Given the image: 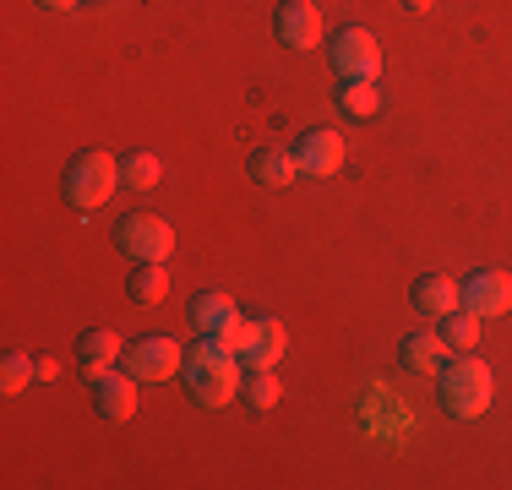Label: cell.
I'll use <instances>...</instances> for the list:
<instances>
[{
    "mask_svg": "<svg viewBox=\"0 0 512 490\" xmlns=\"http://www.w3.org/2000/svg\"><path fill=\"white\" fill-rule=\"evenodd\" d=\"M120 365H126L137 382H169V376L186 365V349H180L169 333H148L137 343H126V354H120Z\"/></svg>",
    "mask_w": 512,
    "mask_h": 490,
    "instance_id": "5",
    "label": "cell"
},
{
    "mask_svg": "<svg viewBox=\"0 0 512 490\" xmlns=\"http://www.w3.org/2000/svg\"><path fill=\"white\" fill-rule=\"evenodd\" d=\"M164 294H169V267L164 262H137V273H131V300L158 305Z\"/></svg>",
    "mask_w": 512,
    "mask_h": 490,
    "instance_id": "18",
    "label": "cell"
},
{
    "mask_svg": "<svg viewBox=\"0 0 512 490\" xmlns=\"http://www.w3.org/2000/svg\"><path fill=\"white\" fill-rule=\"evenodd\" d=\"M77 354H82V371H88V382H99L109 365H120L126 343H120V333H109V327H93V333L77 338Z\"/></svg>",
    "mask_w": 512,
    "mask_h": 490,
    "instance_id": "14",
    "label": "cell"
},
{
    "mask_svg": "<svg viewBox=\"0 0 512 490\" xmlns=\"http://www.w3.org/2000/svg\"><path fill=\"white\" fill-rule=\"evenodd\" d=\"M436 333L447 338V349H474V343H480V316L469 311V305H458L453 316H442V327H436Z\"/></svg>",
    "mask_w": 512,
    "mask_h": 490,
    "instance_id": "20",
    "label": "cell"
},
{
    "mask_svg": "<svg viewBox=\"0 0 512 490\" xmlns=\"http://www.w3.org/2000/svg\"><path fill=\"white\" fill-rule=\"evenodd\" d=\"M409 300H414V311H420V316H431V322H442V316H453L458 305H463V284H453L447 273L414 278Z\"/></svg>",
    "mask_w": 512,
    "mask_h": 490,
    "instance_id": "11",
    "label": "cell"
},
{
    "mask_svg": "<svg viewBox=\"0 0 512 490\" xmlns=\"http://www.w3.org/2000/svg\"><path fill=\"white\" fill-rule=\"evenodd\" d=\"M158 175H164L158 153H126L120 158V186H131V191H153Z\"/></svg>",
    "mask_w": 512,
    "mask_h": 490,
    "instance_id": "19",
    "label": "cell"
},
{
    "mask_svg": "<svg viewBox=\"0 0 512 490\" xmlns=\"http://www.w3.org/2000/svg\"><path fill=\"white\" fill-rule=\"evenodd\" d=\"M246 169H251V180H256V186H267V191H284V186H295V175H300V158L289 153V147H256Z\"/></svg>",
    "mask_w": 512,
    "mask_h": 490,
    "instance_id": "12",
    "label": "cell"
},
{
    "mask_svg": "<svg viewBox=\"0 0 512 490\" xmlns=\"http://www.w3.org/2000/svg\"><path fill=\"white\" fill-rule=\"evenodd\" d=\"M39 6H44V11H77L82 0H39Z\"/></svg>",
    "mask_w": 512,
    "mask_h": 490,
    "instance_id": "24",
    "label": "cell"
},
{
    "mask_svg": "<svg viewBox=\"0 0 512 490\" xmlns=\"http://www.w3.org/2000/svg\"><path fill=\"white\" fill-rule=\"evenodd\" d=\"M404 6H409V11H425V6H431V0H404Z\"/></svg>",
    "mask_w": 512,
    "mask_h": 490,
    "instance_id": "25",
    "label": "cell"
},
{
    "mask_svg": "<svg viewBox=\"0 0 512 490\" xmlns=\"http://www.w3.org/2000/svg\"><path fill=\"white\" fill-rule=\"evenodd\" d=\"M180 376H186V392H191V403H197V409H224L229 398H240L246 360H240V354L229 349L218 333H202L197 349H186Z\"/></svg>",
    "mask_w": 512,
    "mask_h": 490,
    "instance_id": "1",
    "label": "cell"
},
{
    "mask_svg": "<svg viewBox=\"0 0 512 490\" xmlns=\"http://www.w3.org/2000/svg\"><path fill=\"white\" fill-rule=\"evenodd\" d=\"M278 376L273 371H246V382H240V403H246V409H256V414H267L278 403Z\"/></svg>",
    "mask_w": 512,
    "mask_h": 490,
    "instance_id": "21",
    "label": "cell"
},
{
    "mask_svg": "<svg viewBox=\"0 0 512 490\" xmlns=\"http://www.w3.org/2000/svg\"><path fill=\"white\" fill-rule=\"evenodd\" d=\"M463 305H469L474 316H502L512 311V278L496 273V267H480V273H469V284H463Z\"/></svg>",
    "mask_w": 512,
    "mask_h": 490,
    "instance_id": "9",
    "label": "cell"
},
{
    "mask_svg": "<svg viewBox=\"0 0 512 490\" xmlns=\"http://www.w3.org/2000/svg\"><path fill=\"white\" fill-rule=\"evenodd\" d=\"M404 371H414V376H425V371H442V360H447V338L442 333H409L404 338Z\"/></svg>",
    "mask_w": 512,
    "mask_h": 490,
    "instance_id": "16",
    "label": "cell"
},
{
    "mask_svg": "<svg viewBox=\"0 0 512 490\" xmlns=\"http://www.w3.org/2000/svg\"><path fill=\"white\" fill-rule=\"evenodd\" d=\"M273 33H278L284 49L306 55V49L322 44V11H316L311 0H284V6L273 11Z\"/></svg>",
    "mask_w": 512,
    "mask_h": 490,
    "instance_id": "7",
    "label": "cell"
},
{
    "mask_svg": "<svg viewBox=\"0 0 512 490\" xmlns=\"http://www.w3.org/2000/svg\"><path fill=\"white\" fill-rule=\"evenodd\" d=\"M295 158H300V175L327 180V175H338V169H344L349 147H344L338 131H306V137L295 142Z\"/></svg>",
    "mask_w": 512,
    "mask_h": 490,
    "instance_id": "8",
    "label": "cell"
},
{
    "mask_svg": "<svg viewBox=\"0 0 512 490\" xmlns=\"http://www.w3.org/2000/svg\"><path fill=\"white\" fill-rule=\"evenodd\" d=\"M284 349H289L284 322H278V316H256V343L246 349V371H273V365L284 360Z\"/></svg>",
    "mask_w": 512,
    "mask_h": 490,
    "instance_id": "15",
    "label": "cell"
},
{
    "mask_svg": "<svg viewBox=\"0 0 512 490\" xmlns=\"http://www.w3.org/2000/svg\"><path fill=\"white\" fill-rule=\"evenodd\" d=\"M186 311H191V322H197V333H218V338L240 322V305L229 300V294H218V289H202Z\"/></svg>",
    "mask_w": 512,
    "mask_h": 490,
    "instance_id": "13",
    "label": "cell"
},
{
    "mask_svg": "<svg viewBox=\"0 0 512 490\" xmlns=\"http://www.w3.org/2000/svg\"><path fill=\"white\" fill-rule=\"evenodd\" d=\"M115 245L131 262H169V256H175V229L158 213H126L115 224Z\"/></svg>",
    "mask_w": 512,
    "mask_h": 490,
    "instance_id": "4",
    "label": "cell"
},
{
    "mask_svg": "<svg viewBox=\"0 0 512 490\" xmlns=\"http://www.w3.org/2000/svg\"><path fill=\"white\" fill-rule=\"evenodd\" d=\"M120 186V164L99 147H88V153H77L66 164V202L77 207V213H93V207H104L109 196Z\"/></svg>",
    "mask_w": 512,
    "mask_h": 490,
    "instance_id": "3",
    "label": "cell"
},
{
    "mask_svg": "<svg viewBox=\"0 0 512 490\" xmlns=\"http://www.w3.org/2000/svg\"><path fill=\"white\" fill-rule=\"evenodd\" d=\"M33 371H39V382H55V376H60V365L50 360V354H39V360H33Z\"/></svg>",
    "mask_w": 512,
    "mask_h": 490,
    "instance_id": "23",
    "label": "cell"
},
{
    "mask_svg": "<svg viewBox=\"0 0 512 490\" xmlns=\"http://www.w3.org/2000/svg\"><path fill=\"white\" fill-rule=\"evenodd\" d=\"M33 360L28 354H6V360H0V392H6V398H17V392H28V382H33Z\"/></svg>",
    "mask_w": 512,
    "mask_h": 490,
    "instance_id": "22",
    "label": "cell"
},
{
    "mask_svg": "<svg viewBox=\"0 0 512 490\" xmlns=\"http://www.w3.org/2000/svg\"><path fill=\"white\" fill-rule=\"evenodd\" d=\"M327 60H333V71L344 82L382 77V44H376L365 28H338V39L327 44Z\"/></svg>",
    "mask_w": 512,
    "mask_h": 490,
    "instance_id": "6",
    "label": "cell"
},
{
    "mask_svg": "<svg viewBox=\"0 0 512 490\" xmlns=\"http://www.w3.org/2000/svg\"><path fill=\"white\" fill-rule=\"evenodd\" d=\"M491 392H496V376L480 354L463 349L453 360H442V409L453 420H480L491 409Z\"/></svg>",
    "mask_w": 512,
    "mask_h": 490,
    "instance_id": "2",
    "label": "cell"
},
{
    "mask_svg": "<svg viewBox=\"0 0 512 490\" xmlns=\"http://www.w3.org/2000/svg\"><path fill=\"white\" fill-rule=\"evenodd\" d=\"M137 376L126 371V365H120V371H104L99 382H93V403H99V414L109 425H120V420H131V414H137Z\"/></svg>",
    "mask_w": 512,
    "mask_h": 490,
    "instance_id": "10",
    "label": "cell"
},
{
    "mask_svg": "<svg viewBox=\"0 0 512 490\" xmlns=\"http://www.w3.org/2000/svg\"><path fill=\"white\" fill-rule=\"evenodd\" d=\"M338 109H344L349 120H371V115H382V88H376V77L344 82V88H338Z\"/></svg>",
    "mask_w": 512,
    "mask_h": 490,
    "instance_id": "17",
    "label": "cell"
}]
</instances>
